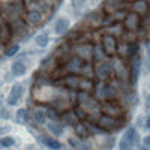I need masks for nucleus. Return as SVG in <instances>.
<instances>
[{
    "instance_id": "obj_1",
    "label": "nucleus",
    "mask_w": 150,
    "mask_h": 150,
    "mask_svg": "<svg viewBox=\"0 0 150 150\" xmlns=\"http://www.w3.org/2000/svg\"><path fill=\"white\" fill-rule=\"evenodd\" d=\"M135 140H137V131L135 128H129L120 141V149H129L131 146L135 144Z\"/></svg>"
},
{
    "instance_id": "obj_2",
    "label": "nucleus",
    "mask_w": 150,
    "mask_h": 150,
    "mask_svg": "<svg viewBox=\"0 0 150 150\" xmlns=\"http://www.w3.org/2000/svg\"><path fill=\"white\" fill-rule=\"evenodd\" d=\"M21 95H23V87L18 84V86H14L11 89L9 95H8V104L9 105H15L18 104V101L21 99Z\"/></svg>"
},
{
    "instance_id": "obj_3",
    "label": "nucleus",
    "mask_w": 150,
    "mask_h": 150,
    "mask_svg": "<svg viewBox=\"0 0 150 150\" xmlns=\"http://www.w3.org/2000/svg\"><path fill=\"white\" fill-rule=\"evenodd\" d=\"M68 27H69V20L65 18V17H60V18L56 21V24H54V32H56L57 35H63V33L68 30Z\"/></svg>"
},
{
    "instance_id": "obj_4",
    "label": "nucleus",
    "mask_w": 150,
    "mask_h": 150,
    "mask_svg": "<svg viewBox=\"0 0 150 150\" xmlns=\"http://www.w3.org/2000/svg\"><path fill=\"white\" fill-rule=\"evenodd\" d=\"M12 72H14V75H17V77H21V75L26 74V63H24L23 60H17L12 63Z\"/></svg>"
},
{
    "instance_id": "obj_5",
    "label": "nucleus",
    "mask_w": 150,
    "mask_h": 150,
    "mask_svg": "<svg viewBox=\"0 0 150 150\" xmlns=\"http://www.w3.org/2000/svg\"><path fill=\"white\" fill-rule=\"evenodd\" d=\"M36 44L39 45V47H47L48 45V33H41L39 36L36 38Z\"/></svg>"
},
{
    "instance_id": "obj_6",
    "label": "nucleus",
    "mask_w": 150,
    "mask_h": 150,
    "mask_svg": "<svg viewBox=\"0 0 150 150\" xmlns=\"http://www.w3.org/2000/svg\"><path fill=\"white\" fill-rule=\"evenodd\" d=\"M14 144H15V140L12 137H3L0 140V146H3V147H12Z\"/></svg>"
},
{
    "instance_id": "obj_7",
    "label": "nucleus",
    "mask_w": 150,
    "mask_h": 150,
    "mask_svg": "<svg viewBox=\"0 0 150 150\" xmlns=\"http://www.w3.org/2000/svg\"><path fill=\"white\" fill-rule=\"evenodd\" d=\"M44 141H45V144H47L48 147H51V149H60V147H62V144H60L59 141H56V140L47 138V140H44Z\"/></svg>"
},
{
    "instance_id": "obj_8",
    "label": "nucleus",
    "mask_w": 150,
    "mask_h": 150,
    "mask_svg": "<svg viewBox=\"0 0 150 150\" xmlns=\"http://www.w3.org/2000/svg\"><path fill=\"white\" fill-rule=\"evenodd\" d=\"M20 50V47L18 45H15V47H12V48H9V51L6 53V56H12V54H15L17 51Z\"/></svg>"
},
{
    "instance_id": "obj_9",
    "label": "nucleus",
    "mask_w": 150,
    "mask_h": 150,
    "mask_svg": "<svg viewBox=\"0 0 150 150\" xmlns=\"http://www.w3.org/2000/svg\"><path fill=\"white\" fill-rule=\"evenodd\" d=\"M11 131V126H2L0 125V135H3L5 132H9Z\"/></svg>"
},
{
    "instance_id": "obj_10",
    "label": "nucleus",
    "mask_w": 150,
    "mask_h": 150,
    "mask_svg": "<svg viewBox=\"0 0 150 150\" xmlns=\"http://www.w3.org/2000/svg\"><path fill=\"white\" fill-rule=\"evenodd\" d=\"M18 119H20L21 123H24V110H20L18 111Z\"/></svg>"
}]
</instances>
